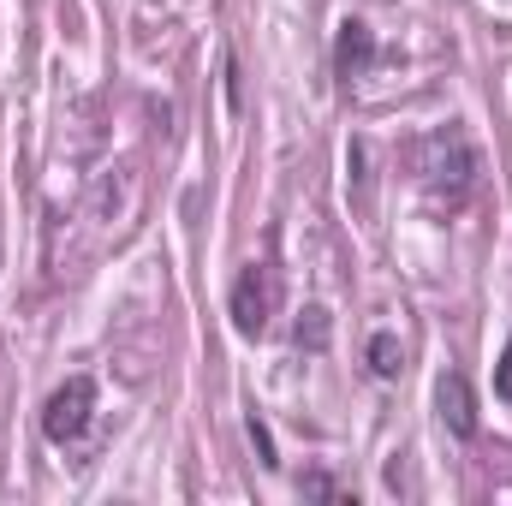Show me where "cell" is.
I'll return each mask as SVG.
<instances>
[{"mask_svg": "<svg viewBox=\"0 0 512 506\" xmlns=\"http://www.w3.org/2000/svg\"><path fill=\"white\" fill-rule=\"evenodd\" d=\"M274 310H280V274H274L268 262H251V268L233 280V328H239L245 340H262L268 322H274Z\"/></svg>", "mask_w": 512, "mask_h": 506, "instance_id": "obj_2", "label": "cell"}, {"mask_svg": "<svg viewBox=\"0 0 512 506\" xmlns=\"http://www.w3.org/2000/svg\"><path fill=\"white\" fill-rule=\"evenodd\" d=\"M304 316H310V322H298V346H304V340H310V346H328V316H322V310H304Z\"/></svg>", "mask_w": 512, "mask_h": 506, "instance_id": "obj_7", "label": "cell"}, {"mask_svg": "<svg viewBox=\"0 0 512 506\" xmlns=\"http://www.w3.org/2000/svg\"><path fill=\"white\" fill-rule=\"evenodd\" d=\"M370 370H376V376L382 381H399V370H405V352H399V340H393V334H370Z\"/></svg>", "mask_w": 512, "mask_h": 506, "instance_id": "obj_6", "label": "cell"}, {"mask_svg": "<svg viewBox=\"0 0 512 506\" xmlns=\"http://www.w3.org/2000/svg\"><path fill=\"white\" fill-rule=\"evenodd\" d=\"M251 441H256V453H262V465H280V459H274V441H268V429H262L256 417H251Z\"/></svg>", "mask_w": 512, "mask_h": 506, "instance_id": "obj_9", "label": "cell"}, {"mask_svg": "<svg viewBox=\"0 0 512 506\" xmlns=\"http://www.w3.org/2000/svg\"><path fill=\"white\" fill-rule=\"evenodd\" d=\"M495 399H507L512 405V346L501 352V364H495Z\"/></svg>", "mask_w": 512, "mask_h": 506, "instance_id": "obj_8", "label": "cell"}, {"mask_svg": "<svg viewBox=\"0 0 512 506\" xmlns=\"http://www.w3.org/2000/svg\"><path fill=\"white\" fill-rule=\"evenodd\" d=\"M423 149H429V155H447V149L459 155V173H453V191L441 185V197H435V203H447V209H459V203L471 197V185H477V155H471V143H465V137H453V131H441V137H429ZM441 173H447V161H435V167H423V185H435Z\"/></svg>", "mask_w": 512, "mask_h": 506, "instance_id": "obj_3", "label": "cell"}, {"mask_svg": "<svg viewBox=\"0 0 512 506\" xmlns=\"http://www.w3.org/2000/svg\"><path fill=\"white\" fill-rule=\"evenodd\" d=\"M435 405H441V423H447L459 441H471V435H477V399H471V381L459 376V370H447V376H441Z\"/></svg>", "mask_w": 512, "mask_h": 506, "instance_id": "obj_5", "label": "cell"}, {"mask_svg": "<svg viewBox=\"0 0 512 506\" xmlns=\"http://www.w3.org/2000/svg\"><path fill=\"white\" fill-rule=\"evenodd\" d=\"M298 489H304V495H316V501H328V495H334V483H328V477H322V471H316V477H304V483H298Z\"/></svg>", "mask_w": 512, "mask_h": 506, "instance_id": "obj_10", "label": "cell"}, {"mask_svg": "<svg viewBox=\"0 0 512 506\" xmlns=\"http://www.w3.org/2000/svg\"><path fill=\"white\" fill-rule=\"evenodd\" d=\"M370 60H376V36H370V24H364V18H346L340 36H334V72H340V84L352 90V84L370 72Z\"/></svg>", "mask_w": 512, "mask_h": 506, "instance_id": "obj_4", "label": "cell"}, {"mask_svg": "<svg viewBox=\"0 0 512 506\" xmlns=\"http://www.w3.org/2000/svg\"><path fill=\"white\" fill-rule=\"evenodd\" d=\"M90 417H96V381L72 376L66 387L48 393V405H42V435H48L54 447H78V441L90 435Z\"/></svg>", "mask_w": 512, "mask_h": 506, "instance_id": "obj_1", "label": "cell"}]
</instances>
